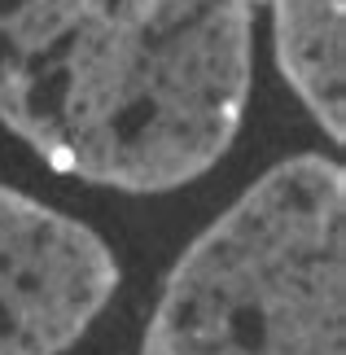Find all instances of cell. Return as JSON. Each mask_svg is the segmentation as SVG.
Here are the masks:
<instances>
[{
	"mask_svg": "<svg viewBox=\"0 0 346 355\" xmlns=\"http://www.w3.org/2000/svg\"><path fill=\"white\" fill-rule=\"evenodd\" d=\"M136 355H346V171L294 154L171 263Z\"/></svg>",
	"mask_w": 346,
	"mask_h": 355,
	"instance_id": "7a4b0ae2",
	"label": "cell"
},
{
	"mask_svg": "<svg viewBox=\"0 0 346 355\" xmlns=\"http://www.w3.org/2000/svg\"><path fill=\"white\" fill-rule=\"evenodd\" d=\"M281 79L334 145L346 141V0H268Z\"/></svg>",
	"mask_w": 346,
	"mask_h": 355,
	"instance_id": "277c9868",
	"label": "cell"
},
{
	"mask_svg": "<svg viewBox=\"0 0 346 355\" xmlns=\"http://www.w3.org/2000/svg\"><path fill=\"white\" fill-rule=\"evenodd\" d=\"M268 0H0V123L53 171L175 193L232 149Z\"/></svg>",
	"mask_w": 346,
	"mask_h": 355,
	"instance_id": "6da1fadb",
	"label": "cell"
},
{
	"mask_svg": "<svg viewBox=\"0 0 346 355\" xmlns=\"http://www.w3.org/2000/svg\"><path fill=\"white\" fill-rule=\"evenodd\" d=\"M119 281L96 228L0 184V355H66L114 303Z\"/></svg>",
	"mask_w": 346,
	"mask_h": 355,
	"instance_id": "3957f363",
	"label": "cell"
}]
</instances>
